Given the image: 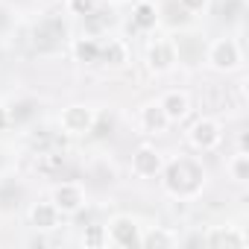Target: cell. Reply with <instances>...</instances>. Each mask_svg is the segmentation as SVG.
I'll return each instance as SVG.
<instances>
[{
	"mask_svg": "<svg viewBox=\"0 0 249 249\" xmlns=\"http://www.w3.org/2000/svg\"><path fill=\"white\" fill-rule=\"evenodd\" d=\"M62 123H65V129H68V132H85V129H88V123H91V117H88V111H85V108L73 106V108H68V111H65Z\"/></svg>",
	"mask_w": 249,
	"mask_h": 249,
	"instance_id": "obj_1",
	"label": "cell"
},
{
	"mask_svg": "<svg viewBox=\"0 0 249 249\" xmlns=\"http://www.w3.org/2000/svg\"><path fill=\"white\" fill-rule=\"evenodd\" d=\"M62 36H65V27H62L59 21H44V24L36 30V44H56Z\"/></svg>",
	"mask_w": 249,
	"mask_h": 249,
	"instance_id": "obj_2",
	"label": "cell"
},
{
	"mask_svg": "<svg viewBox=\"0 0 249 249\" xmlns=\"http://www.w3.org/2000/svg\"><path fill=\"white\" fill-rule=\"evenodd\" d=\"M211 62H214L217 68H231V65L237 62L234 44H231V41H220V44L214 47V53H211Z\"/></svg>",
	"mask_w": 249,
	"mask_h": 249,
	"instance_id": "obj_3",
	"label": "cell"
},
{
	"mask_svg": "<svg viewBox=\"0 0 249 249\" xmlns=\"http://www.w3.org/2000/svg\"><path fill=\"white\" fill-rule=\"evenodd\" d=\"M217 126L211 120H199L196 126H194V141L196 144H202V147H211V144H217Z\"/></svg>",
	"mask_w": 249,
	"mask_h": 249,
	"instance_id": "obj_4",
	"label": "cell"
},
{
	"mask_svg": "<svg viewBox=\"0 0 249 249\" xmlns=\"http://www.w3.org/2000/svg\"><path fill=\"white\" fill-rule=\"evenodd\" d=\"M135 167H138V173H156L159 170V156L150 153V150H141L138 159H135Z\"/></svg>",
	"mask_w": 249,
	"mask_h": 249,
	"instance_id": "obj_5",
	"label": "cell"
},
{
	"mask_svg": "<svg viewBox=\"0 0 249 249\" xmlns=\"http://www.w3.org/2000/svg\"><path fill=\"white\" fill-rule=\"evenodd\" d=\"M164 106H167V114H170V117H182V114L188 111V97H185V94H170Z\"/></svg>",
	"mask_w": 249,
	"mask_h": 249,
	"instance_id": "obj_6",
	"label": "cell"
},
{
	"mask_svg": "<svg viewBox=\"0 0 249 249\" xmlns=\"http://www.w3.org/2000/svg\"><path fill=\"white\" fill-rule=\"evenodd\" d=\"M56 199H59V205H65V208H76V205H79V191L62 188V191L56 194Z\"/></svg>",
	"mask_w": 249,
	"mask_h": 249,
	"instance_id": "obj_7",
	"label": "cell"
},
{
	"mask_svg": "<svg viewBox=\"0 0 249 249\" xmlns=\"http://www.w3.org/2000/svg\"><path fill=\"white\" fill-rule=\"evenodd\" d=\"M150 56H159V62H153V68H156V65H159V68H167V65H170V59H173L167 44H159V47H153V53H150Z\"/></svg>",
	"mask_w": 249,
	"mask_h": 249,
	"instance_id": "obj_8",
	"label": "cell"
},
{
	"mask_svg": "<svg viewBox=\"0 0 249 249\" xmlns=\"http://www.w3.org/2000/svg\"><path fill=\"white\" fill-rule=\"evenodd\" d=\"M33 220H36V223H41L44 229H50V226H53V214H50L47 208H36V211H33Z\"/></svg>",
	"mask_w": 249,
	"mask_h": 249,
	"instance_id": "obj_9",
	"label": "cell"
},
{
	"mask_svg": "<svg viewBox=\"0 0 249 249\" xmlns=\"http://www.w3.org/2000/svg\"><path fill=\"white\" fill-rule=\"evenodd\" d=\"M147 123H150V126H156V129L164 126V117H161V111H159L156 106H150V111H147Z\"/></svg>",
	"mask_w": 249,
	"mask_h": 249,
	"instance_id": "obj_10",
	"label": "cell"
},
{
	"mask_svg": "<svg viewBox=\"0 0 249 249\" xmlns=\"http://www.w3.org/2000/svg\"><path fill=\"white\" fill-rule=\"evenodd\" d=\"M153 21H156L153 9H150V6H141V9H138V24H144V27H147V24H153Z\"/></svg>",
	"mask_w": 249,
	"mask_h": 249,
	"instance_id": "obj_11",
	"label": "cell"
},
{
	"mask_svg": "<svg viewBox=\"0 0 249 249\" xmlns=\"http://www.w3.org/2000/svg\"><path fill=\"white\" fill-rule=\"evenodd\" d=\"M234 179H240V182L246 179V156L237 159V164H234Z\"/></svg>",
	"mask_w": 249,
	"mask_h": 249,
	"instance_id": "obj_12",
	"label": "cell"
},
{
	"mask_svg": "<svg viewBox=\"0 0 249 249\" xmlns=\"http://www.w3.org/2000/svg\"><path fill=\"white\" fill-rule=\"evenodd\" d=\"M76 53L85 59V56H94V53H97V47H94V44H79V47H76Z\"/></svg>",
	"mask_w": 249,
	"mask_h": 249,
	"instance_id": "obj_13",
	"label": "cell"
},
{
	"mask_svg": "<svg viewBox=\"0 0 249 249\" xmlns=\"http://www.w3.org/2000/svg\"><path fill=\"white\" fill-rule=\"evenodd\" d=\"M182 3H185V6H191V9H196V6H202V3H205V0H182Z\"/></svg>",
	"mask_w": 249,
	"mask_h": 249,
	"instance_id": "obj_14",
	"label": "cell"
},
{
	"mask_svg": "<svg viewBox=\"0 0 249 249\" xmlns=\"http://www.w3.org/2000/svg\"><path fill=\"white\" fill-rule=\"evenodd\" d=\"M76 9H91V0H76Z\"/></svg>",
	"mask_w": 249,
	"mask_h": 249,
	"instance_id": "obj_15",
	"label": "cell"
}]
</instances>
